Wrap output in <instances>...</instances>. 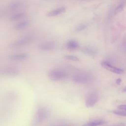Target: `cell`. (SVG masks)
Listing matches in <instances>:
<instances>
[{
  "mask_svg": "<svg viewBox=\"0 0 126 126\" xmlns=\"http://www.w3.org/2000/svg\"><path fill=\"white\" fill-rule=\"evenodd\" d=\"M23 5V3L21 1L16 0L11 2L9 5V8L12 10H15L22 7Z\"/></svg>",
  "mask_w": 126,
  "mask_h": 126,
  "instance_id": "14",
  "label": "cell"
},
{
  "mask_svg": "<svg viewBox=\"0 0 126 126\" xmlns=\"http://www.w3.org/2000/svg\"><path fill=\"white\" fill-rule=\"evenodd\" d=\"M112 113L117 115L122 116H125L126 117V111L123 110H114L112 111Z\"/></svg>",
  "mask_w": 126,
  "mask_h": 126,
  "instance_id": "19",
  "label": "cell"
},
{
  "mask_svg": "<svg viewBox=\"0 0 126 126\" xmlns=\"http://www.w3.org/2000/svg\"><path fill=\"white\" fill-rule=\"evenodd\" d=\"M123 9V4H121L120 5H119L118 7H117V8L115 9V13H118L120 12L121 11H122Z\"/></svg>",
  "mask_w": 126,
  "mask_h": 126,
  "instance_id": "20",
  "label": "cell"
},
{
  "mask_svg": "<svg viewBox=\"0 0 126 126\" xmlns=\"http://www.w3.org/2000/svg\"></svg>",
  "mask_w": 126,
  "mask_h": 126,
  "instance_id": "25",
  "label": "cell"
},
{
  "mask_svg": "<svg viewBox=\"0 0 126 126\" xmlns=\"http://www.w3.org/2000/svg\"><path fill=\"white\" fill-rule=\"evenodd\" d=\"M101 64V66L104 68H105L106 70L110 72H112L113 73L120 74H122L124 72V70L122 69L115 67L111 65L109 63L106 61L102 62Z\"/></svg>",
  "mask_w": 126,
  "mask_h": 126,
  "instance_id": "7",
  "label": "cell"
},
{
  "mask_svg": "<svg viewBox=\"0 0 126 126\" xmlns=\"http://www.w3.org/2000/svg\"><path fill=\"white\" fill-rule=\"evenodd\" d=\"M66 47L70 50H74L79 47V43L75 40H70L66 43Z\"/></svg>",
  "mask_w": 126,
  "mask_h": 126,
  "instance_id": "13",
  "label": "cell"
},
{
  "mask_svg": "<svg viewBox=\"0 0 126 126\" xmlns=\"http://www.w3.org/2000/svg\"><path fill=\"white\" fill-rule=\"evenodd\" d=\"M122 92H123V93H126V87L123 89V90H122Z\"/></svg>",
  "mask_w": 126,
  "mask_h": 126,
  "instance_id": "24",
  "label": "cell"
},
{
  "mask_svg": "<svg viewBox=\"0 0 126 126\" xmlns=\"http://www.w3.org/2000/svg\"><path fill=\"white\" fill-rule=\"evenodd\" d=\"M52 126H71L69 124H60V125H56Z\"/></svg>",
  "mask_w": 126,
  "mask_h": 126,
  "instance_id": "22",
  "label": "cell"
},
{
  "mask_svg": "<svg viewBox=\"0 0 126 126\" xmlns=\"http://www.w3.org/2000/svg\"><path fill=\"white\" fill-rule=\"evenodd\" d=\"M38 49L44 52L52 51L56 48V43L52 41H48L40 43L38 46Z\"/></svg>",
  "mask_w": 126,
  "mask_h": 126,
  "instance_id": "6",
  "label": "cell"
},
{
  "mask_svg": "<svg viewBox=\"0 0 126 126\" xmlns=\"http://www.w3.org/2000/svg\"><path fill=\"white\" fill-rule=\"evenodd\" d=\"M28 58V54L25 53H17L11 55L9 56L10 60L13 61H23L27 60Z\"/></svg>",
  "mask_w": 126,
  "mask_h": 126,
  "instance_id": "9",
  "label": "cell"
},
{
  "mask_svg": "<svg viewBox=\"0 0 126 126\" xmlns=\"http://www.w3.org/2000/svg\"><path fill=\"white\" fill-rule=\"evenodd\" d=\"M29 25L30 22L28 20H24L16 23L14 28L16 30H23L27 28Z\"/></svg>",
  "mask_w": 126,
  "mask_h": 126,
  "instance_id": "12",
  "label": "cell"
},
{
  "mask_svg": "<svg viewBox=\"0 0 126 126\" xmlns=\"http://www.w3.org/2000/svg\"><path fill=\"white\" fill-rule=\"evenodd\" d=\"M93 80V76L87 72H80L74 74L72 77V81L78 84H88Z\"/></svg>",
  "mask_w": 126,
  "mask_h": 126,
  "instance_id": "2",
  "label": "cell"
},
{
  "mask_svg": "<svg viewBox=\"0 0 126 126\" xmlns=\"http://www.w3.org/2000/svg\"><path fill=\"white\" fill-rule=\"evenodd\" d=\"M48 112L47 110L43 107L39 108L34 116V123L36 124H41L44 122L47 119Z\"/></svg>",
  "mask_w": 126,
  "mask_h": 126,
  "instance_id": "3",
  "label": "cell"
},
{
  "mask_svg": "<svg viewBox=\"0 0 126 126\" xmlns=\"http://www.w3.org/2000/svg\"><path fill=\"white\" fill-rule=\"evenodd\" d=\"M25 16V13L23 12H19L13 14L10 17V20L11 21H16L22 19Z\"/></svg>",
  "mask_w": 126,
  "mask_h": 126,
  "instance_id": "16",
  "label": "cell"
},
{
  "mask_svg": "<svg viewBox=\"0 0 126 126\" xmlns=\"http://www.w3.org/2000/svg\"><path fill=\"white\" fill-rule=\"evenodd\" d=\"M67 72L62 69H53L48 72V77L49 79L53 81L64 80L67 78Z\"/></svg>",
  "mask_w": 126,
  "mask_h": 126,
  "instance_id": "1",
  "label": "cell"
},
{
  "mask_svg": "<svg viewBox=\"0 0 126 126\" xmlns=\"http://www.w3.org/2000/svg\"><path fill=\"white\" fill-rule=\"evenodd\" d=\"M65 10H66V8L64 6H61V7H58L56 9H53L48 12L47 14V16L49 17H55V16H58L59 15H60L64 13L65 11Z\"/></svg>",
  "mask_w": 126,
  "mask_h": 126,
  "instance_id": "10",
  "label": "cell"
},
{
  "mask_svg": "<svg viewBox=\"0 0 126 126\" xmlns=\"http://www.w3.org/2000/svg\"><path fill=\"white\" fill-rule=\"evenodd\" d=\"M98 95L96 93H91L86 96L85 102L86 107L88 108L93 107L98 100Z\"/></svg>",
  "mask_w": 126,
  "mask_h": 126,
  "instance_id": "4",
  "label": "cell"
},
{
  "mask_svg": "<svg viewBox=\"0 0 126 126\" xmlns=\"http://www.w3.org/2000/svg\"><path fill=\"white\" fill-rule=\"evenodd\" d=\"M64 58L65 60L72 61H74V62H79V61H80V59L77 56H74V55H65V56H64Z\"/></svg>",
  "mask_w": 126,
  "mask_h": 126,
  "instance_id": "18",
  "label": "cell"
},
{
  "mask_svg": "<svg viewBox=\"0 0 126 126\" xmlns=\"http://www.w3.org/2000/svg\"><path fill=\"white\" fill-rule=\"evenodd\" d=\"M32 40V38L30 36H25L14 41L11 44V46L13 48L20 47L30 43Z\"/></svg>",
  "mask_w": 126,
  "mask_h": 126,
  "instance_id": "5",
  "label": "cell"
},
{
  "mask_svg": "<svg viewBox=\"0 0 126 126\" xmlns=\"http://www.w3.org/2000/svg\"><path fill=\"white\" fill-rule=\"evenodd\" d=\"M121 82H122V79H120V78L117 79L116 80V83L117 84H118V85L120 84Z\"/></svg>",
  "mask_w": 126,
  "mask_h": 126,
  "instance_id": "23",
  "label": "cell"
},
{
  "mask_svg": "<svg viewBox=\"0 0 126 126\" xmlns=\"http://www.w3.org/2000/svg\"><path fill=\"white\" fill-rule=\"evenodd\" d=\"M105 121L103 120H95L84 124L82 126H99L105 123Z\"/></svg>",
  "mask_w": 126,
  "mask_h": 126,
  "instance_id": "15",
  "label": "cell"
},
{
  "mask_svg": "<svg viewBox=\"0 0 126 126\" xmlns=\"http://www.w3.org/2000/svg\"><path fill=\"white\" fill-rule=\"evenodd\" d=\"M88 26V24L87 23H82L78 25L75 29V31L76 32H81L85 29H86Z\"/></svg>",
  "mask_w": 126,
  "mask_h": 126,
  "instance_id": "17",
  "label": "cell"
},
{
  "mask_svg": "<svg viewBox=\"0 0 126 126\" xmlns=\"http://www.w3.org/2000/svg\"><path fill=\"white\" fill-rule=\"evenodd\" d=\"M0 73L1 74L7 76H16L19 74V70L15 67H8L1 69Z\"/></svg>",
  "mask_w": 126,
  "mask_h": 126,
  "instance_id": "8",
  "label": "cell"
},
{
  "mask_svg": "<svg viewBox=\"0 0 126 126\" xmlns=\"http://www.w3.org/2000/svg\"><path fill=\"white\" fill-rule=\"evenodd\" d=\"M82 51L83 53L89 56H94L97 53V50L94 47L90 46H86L84 47Z\"/></svg>",
  "mask_w": 126,
  "mask_h": 126,
  "instance_id": "11",
  "label": "cell"
},
{
  "mask_svg": "<svg viewBox=\"0 0 126 126\" xmlns=\"http://www.w3.org/2000/svg\"><path fill=\"white\" fill-rule=\"evenodd\" d=\"M118 108H119L120 110L126 111V105L123 104V105H119V106H118Z\"/></svg>",
  "mask_w": 126,
  "mask_h": 126,
  "instance_id": "21",
  "label": "cell"
}]
</instances>
